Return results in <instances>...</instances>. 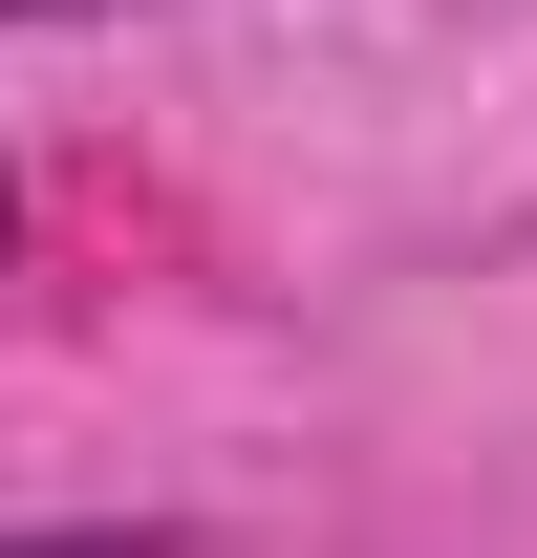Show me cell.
Returning <instances> with one entry per match:
<instances>
[{"label":"cell","instance_id":"2","mask_svg":"<svg viewBox=\"0 0 537 558\" xmlns=\"http://www.w3.org/2000/svg\"><path fill=\"white\" fill-rule=\"evenodd\" d=\"M0 22H130V0H0Z\"/></svg>","mask_w":537,"mask_h":558},{"label":"cell","instance_id":"1","mask_svg":"<svg viewBox=\"0 0 537 558\" xmlns=\"http://www.w3.org/2000/svg\"><path fill=\"white\" fill-rule=\"evenodd\" d=\"M0 558H172L151 515H44V537H0Z\"/></svg>","mask_w":537,"mask_h":558},{"label":"cell","instance_id":"3","mask_svg":"<svg viewBox=\"0 0 537 558\" xmlns=\"http://www.w3.org/2000/svg\"><path fill=\"white\" fill-rule=\"evenodd\" d=\"M0 236H22V194H0Z\"/></svg>","mask_w":537,"mask_h":558}]
</instances>
